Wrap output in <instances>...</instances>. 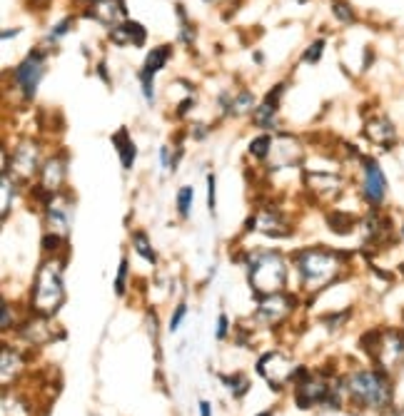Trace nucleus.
I'll return each instance as SVG.
<instances>
[{
    "mask_svg": "<svg viewBox=\"0 0 404 416\" xmlns=\"http://www.w3.org/2000/svg\"><path fill=\"white\" fill-rule=\"evenodd\" d=\"M138 80H140V87H143V97L147 105H152L155 102V75H150V73L140 70L138 73Z\"/></svg>",
    "mask_w": 404,
    "mask_h": 416,
    "instance_id": "33",
    "label": "nucleus"
},
{
    "mask_svg": "<svg viewBox=\"0 0 404 416\" xmlns=\"http://www.w3.org/2000/svg\"><path fill=\"white\" fill-rule=\"evenodd\" d=\"M113 145L118 147V155H120V165H123L125 172L133 170L135 160H138V145L133 142V137H130L128 127H120L118 132L113 135Z\"/></svg>",
    "mask_w": 404,
    "mask_h": 416,
    "instance_id": "18",
    "label": "nucleus"
},
{
    "mask_svg": "<svg viewBox=\"0 0 404 416\" xmlns=\"http://www.w3.org/2000/svg\"><path fill=\"white\" fill-rule=\"evenodd\" d=\"M170 55H172V46H157V48H152V50L147 53V58H145L143 70L150 73V75H157V73L162 70L165 65H167Z\"/></svg>",
    "mask_w": 404,
    "mask_h": 416,
    "instance_id": "22",
    "label": "nucleus"
},
{
    "mask_svg": "<svg viewBox=\"0 0 404 416\" xmlns=\"http://www.w3.org/2000/svg\"><path fill=\"white\" fill-rule=\"evenodd\" d=\"M40 145L35 140H23L15 145L13 155H8V175L13 177L15 182H30L33 175H40Z\"/></svg>",
    "mask_w": 404,
    "mask_h": 416,
    "instance_id": "7",
    "label": "nucleus"
},
{
    "mask_svg": "<svg viewBox=\"0 0 404 416\" xmlns=\"http://www.w3.org/2000/svg\"><path fill=\"white\" fill-rule=\"evenodd\" d=\"M362 165V182H359V195L367 202L369 210H382L384 202L389 195V180L384 175L382 165H379L377 157L372 155H362L359 160Z\"/></svg>",
    "mask_w": 404,
    "mask_h": 416,
    "instance_id": "6",
    "label": "nucleus"
},
{
    "mask_svg": "<svg viewBox=\"0 0 404 416\" xmlns=\"http://www.w3.org/2000/svg\"><path fill=\"white\" fill-rule=\"evenodd\" d=\"M347 255H339L324 247H307L292 255V265L297 270L299 284L307 292H322L342 277Z\"/></svg>",
    "mask_w": 404,
    "mask_h": 416,
    "instance_id": "1",
    "label": "nucleus"
},
{
    "mask_svg": "<svg viewBox=\"0 0 404 416\" xmlns=\"http://www.w3.org/2000/svg\"><path fill=\"white\" fill-rule=\"evenodd\" d=\"M204 3H217V0H204Z\"/></svg>",
    "mask_w": 404,
    "mask_h": 416,
    "instance_id": "49",
    "label": "nucleus"
},
{
    "mask_svg": "<svg viewBox=\"0 0 404 416\" xmlns=\"http://www.w3.org/2000/svg\"><path fill=\"white\" fill-rule=\"evenodd\" d=\"M219 379H222V384L227 386L232 399H242V396H247L249 389H252L249 379L244 374H239V371H234V374H219Z\"/></svg>",
    "mask_w": 404,
    "mask_h": 416,
    "instance_id": "23",
    "label": "nucleus"
},
{
    "mask_svg": "<svg viewBox=\"0 0 404 416\" xmlns=\"http://www.w3.org/2000/svg\"><path fill=\"white\" fill-rule=\"evenodd\" d=\"M359 346L367 351L374 366L392 374L404 361V331L402 329H374L359 339Z\"/></svg>",
    "mask_w": 404,
    "mask_h": 416,
    "instance_id": "5",
    "label": "nucleus"
},
{
    "mask_svg": "<svg viewBox=\"0 0 404 416\" xmlns=\"http://www.w3.org/2000/svg\"><path fill=\"white\" fill-rule=\"evenodd\" d=\"M247 282L252 287L254 299L279 294L287 284V262L279 252L254 250L247 255Z\"/></svg>",
    "mask_w": 404,
    "mask_h": 416,
    "instance_id": "4",
    "label": "nucleus"
},
{
    "mask_svg": "<svg viewBox=\"0 0 404 416\" xmlns=\"http://www.w3.org/2000/svg\"><path fill=\"white\" fill-rule=\"evenodd\" d=\"M190 135H192L195 140H204V137L209 135V130H207V125H202V122H192V125H190Z\"/></svg>",
    "mask_w": 404,
    "mask_h": 416,
    "instance_id": "41",
    "label": "nucleus"
},
{
    "mask_svg": "<svg viewBox=\"0 0 404 416\" xmlns=\"http://www.w3.org/2000/svg\"><path fill=\"white\" fill-rule=\"evenodd\" d=\"M108 38H110V43L118 48H128V46L143 48L145 41H147V31H145L138 21H125V23H120V26L110 28Z\"/></svg>",
    "mask_w": 404,
    "mask_h": 416,
    "instance_id": "16",
    "label": "nucleus"
},
{
    "mask_svg": "<svg viewBox=\"0 0 404 416\" xmlns=\"http://www.w3.org/2000/svg\"><path fill=\"white\" fill-rule=\"evenodd\" d=\"M304 185L312 195H317L319 200H334V197L342 192V177L334 175V172H324V170H314V172H304Z\"/></svg>",
    "mask_w": 404,
    "mask_h": 416,
    "instance_id": "13",
    "label": "nucleus"
},
{
    "mask_svg": "<svg viewBox=\"0 0 404 416\" xmlns=\"http://www.w3.org/2000/svg\"><path fill=\"white\" fill-rule=\"evenodd\" d=\"M65 242H68V237L58 235V232H45L43 235V250L48 252V255L55 257L65 247Z\"/></svg>",
    "mask_w": 404,
    "mask_h": 416,
    "instance_id": "30",
    "label": "nucleus"
},
{
    "mask_svg": "<svg viewBox=\"0 0 404 416\" xmlns=\"http://www.w3.org/2000/svg\"><path fill=\"white\" fill-rule=\"evenodd\" d=\"M402 272H404V265H402Z\"/></svg>",
    "mask_w": 404,
    "mask_h": 416,
    "instance_id": "50",
    "label": "nucleus"
},
{
    "mask_svg": "<svg viewBox=\"0 0 404 416\" xmlns=\"http://www.w3.org/2000/svg\"><path fill=\"white\" fill-rule=\"evenodd\" d=\"M292 306H294V299L284 294V292H279V294H269V297H264V299L257 302L254 319L264 321L267 326H274V324H279L289 311H292Z\"/></svg>",
    "mask_w": 404,
    "mask_h": 416,
    "instance_id": "11",
    "label": "nucleus"
},
{
    "mask_svg": "<svg viewBox=\"0 0 404 416\" xmlns=\"http://www.w3.org/2000/svg\"><path fill=\"white\" fill-rule=\"evenodd\" d=\"M347 401L359 409L367 411H387L392 409L394 389H392V374L379 366L369 369H354L347 376Z\"/></svg>",
    "mask_w": 404,
    "mask_h": 416,
    "instance_id": "2",
    "label": "nucleus"
},
{
    "mask_svg": "<svg viewBox=\"0 0 404 416\" xmlns=\"http://www.w3.org/2000/svg\"><path fill=\"white\" fill-rule=\"evenodd\" d=\"M45 58H48L45 50H30L28 55L15 65L13 80H15V85L23 90L25 100H33L35 92H38L40 80L45 78Z\"/></svg>",
    "mask_w": 404,
    "mask_h": 416,
    "instance_id": "8",
    "label": "nucleus"
},
{
    "mask_svg": "<svg viewBox=\"0 0 404 416\" xmlns=\"http://www.w3.org/2000/svg\"><path fill=\"white\" fill-rule=\"evenodd\" d=\"M359 230H362V235H364V242H369L372 247H389L397 242L392 217L384 215L382 210H369L367 215L359 220Z\"/></svg>",
    "mask_w": 404,
    "mask_h": 416,
    "instance_id": "9",
    "label": "nucleus"
},
{
    "mask_svg": "<svg viewBox=\"0 0 404 416\" xmlns=\"http://www.w3.org/2000/svg\"><path fill=\"white\" fill-rule=\"evenodd\" d=\"M399 240L404 242V220H402V225H399Z\"/></svg>",
    "mask_w": 404,
    "mask_h": 416,
    "instance_id": "46",
    "label": "nucleus"
},
{
    "mask_svg": "<svg viewBox=\"0 0 404 416\" xmlns=\"http://www.w3.org/2000/svg\"><path fill=\"white\" fill-rule=\"evenodd\" d=\"M0 359H3V386L8 389L10 381L18 379V374L23 371L25 361H23V354L10 344H3V356Z\"/></svg>",
    "mask_w": 404,
    "mask_h": 416,
    "instance_id": "19",
    "label": "nucleus"
},
{
    "mask_svg": "<svg viewBox=\"0 0 404 416\" xmlns=\"http://www.w3.org/2000/svg\"><path fill=\"white\" fill-rule=\"evenodd\" d=\"M130 242H133V250L138 252V255L143 257L145 262H150V265H157V252L152 250V242H150V237L145 235L143 230H135L133 235H130Z\"/></svg>",
    "mask_w": 404,
    "mask_h": 416,
    "instance_id": "24",
    "label": "nucleus"
},
{
    "mask_svg": "<svg viewBox=\"0 0 404 416\" xmlns=\"http://www.w3.org/2000/svg\"><path fill=\"white\" fill-rule=\"evenodd\" d=\"M185 316H187V304H185V302H180V304L172 309V316H170V321H167V329L170 331H177Z\"/></svg>",
    "mask_w": 404,
    "mask_h": 416,
    "instance_id": "38",
    "label": "nucleus"
},
{
    "mask_svg": "<svg viewBox=\"0 0 404 416\" xmlns=\"http://www.w3.org/2000/svg\"><path fill=\"white\" fill-rule=\"evenodd\" d=\"M349 316H352V309H344V311H332V314H324L322 321L327 324L329 331H339L344 324L349 321Z\"/></svg>",
    "mask_w": 404,
    "mask_h": 416,
    "instance_id": "31",
    "label": "nucleus"
},
{
    "mask_svg": "<svg viewBox=\"0 0 404 416\" xmlns=\"http://www.w3.org/2000/svg\"><path fill=\"white\" fill-rule=\"evenodd\" d=\"M88 18H95L98 23L108 28H115L120 23H125V16H128V8H125V0H98L88 8L85 13Z\"/></svg>",
    "mask_w": 404,
    "mask_h": 416,
    "instance_id": "15",
    "label": "nucleus"
},
{
    "mask_svg": "<svg viewBox=\"0 0 404 416\" xmlns=\"http://www.w3.org/2000/svg\"><path fill=\"white\" fill-rule=\"evenodd\" d=\"M128 270H130V262H128V257H123V260H120L118 277H115V294L118 297H125V292H128Z\"/></svg>",
    "mask_w": 404,
    "mask_h": 416,
    "instance_id": "35",
    "label": "nucleus"
},
{
    "mask_svg": "<svg viewBox=\"0 0 404 416\" xmlns=\"http://www.w3.org/2000/svg\"><path fill=\"white\" fill-rule=\"evenodd\" d=\"M192 202H195V190L190 185L180 187L177 195H175V205H177V215L182 220H187L190 212H192Z\"/></svg>",
    "mask_w": 404,
    "mask_h": 416,
    "instance_id": "27",
    "label": "nucleus"
},
{
    "mask_svg": "<svg viewBox=\"0 0 404 416\" xmlns=\"http://www.w3.org/2000/svg\"><path fill=\"white\" fill-rule=\"evenodd\" d=\"M272 145H274V137L264 132V135L254 137V140L249 142V155H252L254 160H267L269 152H272Z\"/></svg>",
    "mask_w": 404,
    "mask_h": 416,
    "instance_id": "26",
    "label": "nucleus"
},
{
    "mask_svg": "<svg viewBox=\"0 0 404 416\" xmlns=\"http://www.w3.org/2000/svg\"><path fill=\"white\" fill-rule=\"evenodd\" d=\"M192 105H195V95L185 97V100L177 105V112H175V115H177V117H185V115H187V112H190V107H192Z\"/></svg>",
    "mask_w": 404,
    "mask_h": 416,
    "instance_id": "42",
    "label": "nucleus"
},
{
    "mask_svg": "<svg viewBox=\"0 0 404 416\" xmlns=\"http://www.w3.org/2000/svg\"><path fill=\"white\" fill-rule=\"evenodd\" d=\"M175 13H177V21H180V38H182L185 46L192 48V43H195V28H192V23L187 21V13H185L182 3H177V6H175Z\"/></svg>",
    "mask_w": 404,
    "mask_h": 416,
    "instance_id": "28",
    "label": "nucleus"
},
{
    "mask_svg": "<svg viewBox=\"0 0 404 416\" xmlns=\"http://www.w3.org/2000/svg\"><path fill=\"white\" fill-rule=\"evenodd\" d=\"M10 200H15V180L8 172H3V220H8Z\"/></svg>",
    "mask_w": 404,
    "mask_h": 416,
    "instance_id": "32",
    "label": "nucleus"
},
{
    "mask_svg": "<svg viewBox=\"0 0 404 416\" xmlns=\"http://www.w3.org/2000/svg\"><path fill=\"white\" fill-rule=\"evenodd\" d=\"M214 336H217L219 341L229 336V319H227V314H219L217 316V329H214Z\"/></svg>",
    "mask_w": 404,
    "mask_h": 416,
    "instance_id": "39",
    "label": "nucleus"
},
{
    "mask_svg": "<svg viewBox=\"0 0 404 416\" xmlns=\"http://www.w3.org/2000/svg\"><path fill=\"white\" fill-rule=\"evenodd\" d=\"M357 225H359V220L352 215V212H344V210L327 212V227L334 232V235H349V232H354V227Z\"/></svg>",
    "mask_w": 404,
    "mask_h": 416,
    "instance_id": "20",
    "label": "nucleus"
},
{
    "mask_svg": "<svg viewBox=\"0 0 404 416\" xmlns=\"http://www.w3.org/2000/svg\"><path fill=\"white\" fill-rule=\"evenodd\" d=\"M257 416H274V411L267 409V411H262V414H257Z\"/></svg>",
    "mask_w": 404,
    "mask_h": 416,
    "instance_id": "47",
    "label": "nucleus"
},
{
    "mask_svg": "<svg viewBox=\"0 0 404 416\" xmlns=\"http://www.w3.org/2000/svg\"><path fill=\"white\" fill-rule=\"evenodd\" d=\"M254 95L249 90H239L237 95H232V102H229L227 112L224 115H252L254 112Z\"/></svg>",
    "mask_w": 404,
    "mask_h": 416,
    "instance_id": "25",
    "label": "nucleus"
},
{
    "mask_svg": "<svg viewBox=\"0 0 404 416\" xmlns=\"http://www.w3.org/2000/svg\"><path fill=\"white\" fill-rule=\"evenodd\" d=\"M324 46H327V43H324V38H317V41H314L312 46H307V50H304L302 60H304V63H319Z\"/></svg>",
    "mask_w": 404,
    "mask_h": 416,
    "instance_id": "37",
    "label": "nucleus"
},
{
    "mask_svg": "<svg viewBox=\"0 0 404 416\" xmlns=\"http://www.w3.org/2000/svg\"><path fill=\"white\" fill-rule=\"evenodd\" d=\"M282 95H284V82H279V85H274L272 90L264 95V102H269V105H277Z\"/></svg>",
    "mask_w": 404,
    "mask_h": 416,
    "instance_id": "40",
    "label": "nucleus"
},
{
    "mask_svg": "<svg viewBox=\"0 0 404 416\" xmlns=\"http://www.w3.org/2000/svg\"><path fill=\"white\" fill-rule=\"evenodd\" d=\"M332 16L337 18L339 23H344V26L357 21V16H354L352 6H349L347 0H332Z\"/></svg>",
    "mask_w": 404,
    "mask_h": 416,
    "instance_id": "29",
    "label": "nucleus"
},
{
    "mask_svg": "<svg viewBox=\"0 0 404 416\" xmlns=\"http://www.w3.org/2000/svg\"><path fill=\"white\" fill-rule=\"evenodd\" d=\"M65 177H68V157L53 155L50 160L43 162V167H40V182L38 185L43 187L45 192L58 195V192H63Z\"/></svg>",
    "mask_w": 404,
    "mask_h": 416,
    "instance_id": "14",
    "label": "nucleus"
},
{
    "mask_svg": "<svg viewBox=\"0 0 404 416\" xmlns=\"http://www.w3.org/2000/svg\"><path fill=\"white\" fill-rule=\"evenodd\" d=\"M43 210L48 232H58L63 237H70V232H73V207H70L68 197L63 192H58V195H53L45 202Z\"/></svg>",
    "mask_w": 404,
    "mask_h": 416,
    "instance_id": "10",
    "label": "nucleus"
},
{
    "mask_svg": "<svg viewBox=\"0 0 404 416\" xmlns=\"http://www.w3.org/2000/svg\"><path fill=\"white\" fill-rule=\"evenodd\" d=\"M252 220H254V230L262 232V235H267V237H289L292 235L289 225L284 222V217L279 215L277 210H257L252 215Z\"/></svg>",
    "mask_w": 404,
    "mask_h": 416,
    "instance_id": "17",
    "label": "nucleus"
},
{
    "mask_svg": "<svg viewBox=\"0 0 404 416\" xmlns=\"http://www.w3.org/2000/svg\"><path fill=\"white\" fill-rule=\"evenodd\" d=\"M207 212L209 215H217V180H214V172L207 175Z\"/></svg>",
    "mask_w": 404,
    "mask_h": 416,
    "instance_id": "36",
    "label": "nucleus"
},
{
    "mask_svg": "<svg viewBox=\"0 0 404 416\" xmlns=\"http://www.w3.org/2000/svg\"><path fill=\"white\" fill-rule=\"evenodd\" d=\"M200 416H212V404L209 401H200Z\"/></svg>",
    "mask_w": 404,
    "mask_h": 416,
    "instance_id": "44",
    "label": "nucleus"
},
{
    "mask_svg": "<svg viewBox=\"0 0 404 416\" xmlns=\"http://www.w3.org/2000/svg\"><path fill=\"white\" fill-rule=\"evenodd\" d=\"M85 3H90V6H93V3H98V0H85Z\"/></svg>",
    "mask_w": 404,
    "mask_h": 416,
    "instance_id": "48",
    "label": "nucleus"
},
{
    "mask_svg": "<svg viewBox=\"0 0 404 416\" xmlns=\"http://www.w3.org/2000/svg\"><path fill=\"white\" fill-rule=\"evenodd\" d=\"M364 137H367L372 145L382 147V150H387V152L399 142L397 127H394V122L389 120L387 115L369 117V120L364 122Z\"/></svg>",
    "mask_w": 404,
    "mask_h": 416,
    "instance_id": "12",
    "label": "nucleus"
},
{
    "mask_svg": "<svg viewBox=\"0 0 404 416\" xmlns=\"http://www.w3.org/2000/svg\"><path fill=\"white\" fill-rule=\"evenodd\" d=\"M170 162H172V160H170V147L167 145L160 147V165H162L165 170H170Z\"/></svg>",
    "mask_w": 404,
    "mask_h": 416,
    "instance_id": "43",
    "label": "nucleus"
},
{
    "mask_svg": "<svg viewBox=\"0 0 404 416\" xmlns=\"http://www.w3.org/2000/svg\"><path fill=\"white\" fill-rule=\"evenodd\" d=\"M73 26H75V18H73V16L63 18V21H60L58 26H55L53 31L48 33V38H45V43H53V46H55V43H58L60 38L68 36V31H70V28H73Z\"/></svg>",
    "mask_w": 404,
    "mask_h": 416,
    "instance_id": "34",
    "label": "nucleus"
},
{
    "mask_svg": "<svg viewBox=\"0 0 404 416\" xmlns=\"http://www.w3.org/2000/svg\"><path fill=\"white\" fill-rule=\"evenodd\" d=\"M252 122L259 127V130H279V122H277V105H269V102H262V105L254 107L252 112Z\"/></svg>",
    "mask_w": 404,
    "mask_h": 416,
    "instance_id": "21",
    "label": "nucleus"
},
{
    "mask_svg": "<svg viewBox=\"0 0 404 416\" xmlns=\"http://www.w3.org/2000/svg\"><path fill=\"white\" fill-rule=\"evenodd\" d=\"M18 28H13V31H3V33H0V38H3V41H8V38H15V36H18Z\"/></svg>",
    "mask_w": 404,
    "mask_h": 416,
    "instance_id": "45",
    "label": "nucleus"
},
{
    "mask_svg": "<svg viewBox=\"0 0 404 416\" xmlns=\"http://www.w3.org/2000/svg\"><path fill=\"white\" fill-rule=\"evenodd\" d=\"M63 265L65 260L58 257H48L40 265L38 274L33 282V292H30V309L38 316H48L53 319L65 304V282H63Z\"/></svg>",
    "mask_w": 404,
    "mask_h": 416,
    "instance_id": "3",
    "label": "nucleus"
}]
</instances>
